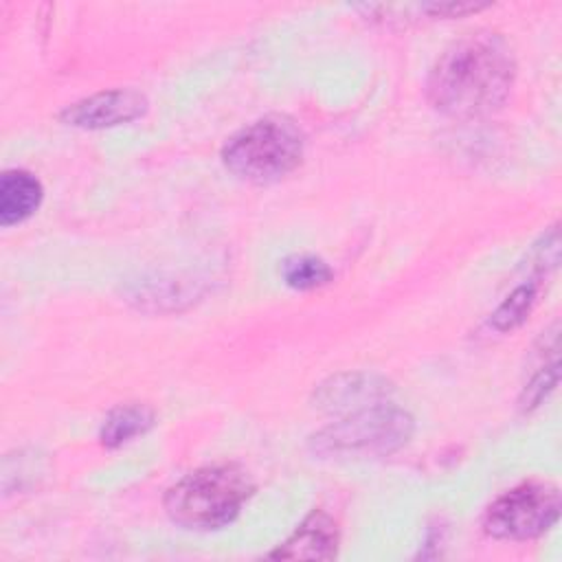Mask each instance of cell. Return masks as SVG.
Here are the masks:
<instances>
[{
  "mask_svg": "<svg viewBox=\"0 0 562 562\" xmlns=\"http://www.w3.org/2000/svg\"><path fill=\"white\" fill-rule=\"evenodd\" d=\"M516 79V59L496 33H472L441 53L426 79L435 110L452 119H476L498 110Z\"/></svg>",
  "mask_w": 562,
  "mask_h": 562,
  "instance_id": "1",
  "label": "cell"
},
{
  "mask_svg": "<svg viewBox=\"0 0 562 562\" xmlns=\"http://www.w3.org/2000/svg\"><path fill=\"white\" fill-rule=\"evenodd\" d=\"M255 483L237 463L204 465L176 481L162 498L169 520L189 531H217L231 525L248 498Z\"/></svg>",
  "mask_w": 562,
  "mask_h": 562,
  "instance_id": "2",
  "label": "cell"
},
{
  "mask_svg": "<svg viewBox=\"0 0 562 562\" xmlns=\"http://www.w3.org/2000/svg\"><path fill=\"white\" fill-rule=\"evenodd\" d=\"M303 154V127L288 114H266L226 140L222 162L239 180L268 184L292 173Z\"/></svg>",
  "mask_w": 562,
  "mask_h": 562,
  "instance_id": "3",
  "label": "cell"
},
{
  "mask_svg": "<svg viewBox=\"0 0 562 562\" xmlns=\"http://www.w3.org/2000/svg\"><path fill=\"white\" fill-rule=\"evenodd\" d=\"M413 430V415L386 400L318 428L310 435L307 448L321 459L389 457L408 443Z\"/></svg>",
  "mask_w": 562,
  "mask_h": 562,
  "instance_id": "4",
  "label": "cell"
},
{
  "mask_svg": "<svg viewBox=\"0 0 562 562\" xmlns=\"http://www.w3.org/2000/svg\"><path fill=\"white\" fill-rule=\"evenodd\" d=\"M562 509L560 490L527 481L494 498L483 516V529L496 540H531L549 531Z\"/></svg>",
  "mask_w": 562,
  "mask_h": 562,
  "instance_id": "5",
  "label": "cell"
},
{
  "mask_svg": "<svg viewBox=\"0 0 562 562\" xmlns=\"http://www.w3.org/2000/svg\"><path fill=\"white\" fill-rule=\"evenodd\" d=\"M149 101L140 90L114 88L83 97L59 112V121L79 130H105L145 116Z\"/></svg>",
  "mask_w": 562,
  "mask_h": 562,
  "instance_id": "6",
  "label": "cell"
},
{
  "mask_svg": "<svg viewBox=\"0 0 562 562\" xmlns=\"http://www.w3.org/2000/svg\"><path fill=\"white\" fill-rule=\"evenodd\" d=\"M393 386L384 375L367 371H345L323 380L314 393L312 404L323 413L345 415L371 404L386 402Z\"/></svg>",
  "mask_w": 562,
  "mask_h": 562,
  "instance_id": "7",
  "label": "cell"
},
{
  "mask_svg": "<svg viewBox=\"0 0 562 562\" xmlns=\"http://www.w3.org/2000/svg\"><path fill=\"white\" fill-rule=\"evenodd\" d=\"M338 542H340V533H338L336 520L329 514L314 509L274 551L268 553V558L331 560L338 553Z\"/></svg>",
  "mask_w": 562,
  "mask_h": 562,
  "instance_id": "8",
  "label": "cell"
},
{
  "mask_svg": "<svg viewBox=\"0 0 562 562\" xmlns=\"http://www.w3.org/2000/svg\"><path fill=\"white\" fill-rule=\"evenodd\" d=\"M44 187L26 169H7L0 178V224H22L42 204Z\"/></svg>",
  "mask_w": 562,
  "mask_h": 562,
  "instance_id": "9",
  "label": "cell"
},
{
  "mask_svg": "<svg viewBox=\"0 0 562 562\" xmlns=\"http://www.w3.org/2000/svg\"><path fill=\"white\" fill-rule=\"evenodd\" d=\"M156 422V415L145 404H121L112 408L101 428H99V441L105 448H119L140 435H145Z\"/></svg>",
  "mask_w": 562,
  "mask_h": 562,
  "instance_id": "10",
  "label": "cell"
},
{
  "mask_svg": "<svg viewBox=\"0 0 562 562\" xmlns=\"http://www.w3.org/2000/svg\"><path fill=\"white\" fill-rule=\"evenodd\" d=\"M538 288H540V277H533L527 281H522L520 285H516L501 303L498 307L490 314L487 318V325L494 329V331H512L516 327H520L529 312L533 310L536 305V299H538Z\"/></svg>",
  "mask_w": 562,
  "mask_h": 562,
  "instance_id": "11",
  "label": "cell"
},
{
  "mask_svg": "<svg viewBox=\"0 0 562 562\" xmlns=\"http://www.w3.org/2000/svg\"><path fill=\"white\" fill-rule=\"evenodd\" d=\"M281 277L288 288L307 292L327 285L334 279L329 263L316 255H292L281 263Z\"/></svg>",
  "mask_w": 562,
  "mask_h": 562,
  "instance_id": "12",
  "label": "cell"
},
{
  "mask_svg": "<svg viewBox=\"0 0 562 562\" xmlns=\"http://www.w3.org/2000/svg\"><path fill=\"white\" fill-rule=\"evenodd\" d=\"M558 378H560V362H558V356H553L549 362L540 364L538 371L531 375V380L525 384L518 397V408L527 413L540 406L558 386Z\"/></svg>",
  "mask_w": 562,
  "mask_h": 562,
  "instance_id": "13",
  "label": "cell"
},
{
  "mask_svg": "<svg viewBox=\"0 0 562 562\" xmlns=\"http://www.w3.org/2000/svg\"><path fill=\"white\" fill-rule=\"evenodd\" d=\"M487 2H430V4H422L419 9L428 15L435 18H461L468 13H476L481 9H485Z\"/></svg>",
  "mask_w": 562,
  "mask_h": 562,
  "instance_id": "14",
  "label": "cell"
}]
</instances>
